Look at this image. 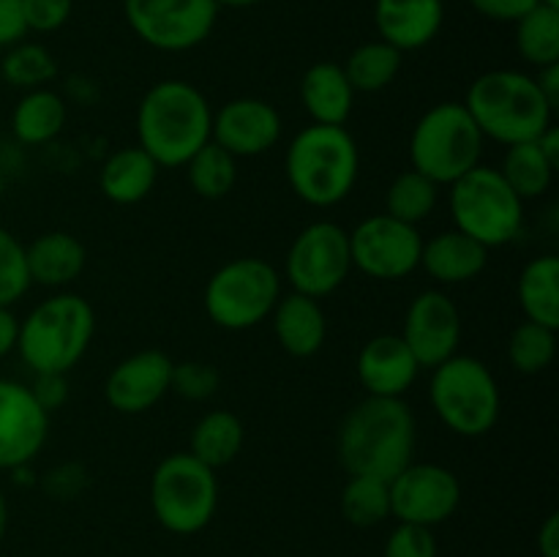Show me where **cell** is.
Masks as SVG:
<instances>
[{"mask_svg":"<svg viewBox=\"0 0 559 557\" xmlns=\"http://www.w3.org/2000/svg\"><path fill=\"white\" fill-rule=\"evenodd\" d=\"M418 424L404 399L366 396L344 413L336 431V457L347 475L391 481L415 462Z\"/></svg>","mask_w":559,"mask_h":557,"instance_id":"cell-1","label":"cell"},{"mask_svg":"<svg viewBox=\"0 0 559 557\" xmlns=\"http://www.w3.org/2000/svg\"><path fill=\"white\" fill-rule=\"evenodd\" d=\"M136 145L158 167L178 169L211 142L213 109L205 93L186 80H162L136 107Z\"/></svg>","mask_w":559,"mask_h":557,"instance_id":"cell-2","label":"cell"},{"mask_svg":"<svg viewBox=\"0 0 559 557\" xmlns=\"http://www.w3.org/2000/svg\"><path fill=\"white\" fill-rule=\"evenodd\" d=\"M284 175L300 202L336 208L358 183L360 147L347 126L309 123L289 140Z\"/></svg>","mask_w":559,"mask_h":557,"instance_id":"cell-3","label":"cell"},{"mask_svg":"<svg viewBox=\"0 0 559 557\" xmlns=\"http://www.w3.org/2000/svg\"><path fill=\"white\" fill-rule=\"evenodd\" d=\"M462 104L478 123L480 134L506 147L538 140L555 123V109L540 93L535 74L527 71H484L469 82Z\"/></svg>","mask_w":559,"mask_h":557,"instance_id":"cell-4","label":"cell"},{"mask_svg":"<svg viewBox=\"0 0 559 557\" xmlns=\"http://www.w3.org/2000/svg\"><path fill=\"white\" fill-rule=\"evenodd\" d=\"M96 336V311L76 293L44 298L20 320L16 353L33 375H69Z\"/></svg>","mask_w":559,"mask_h":557,"instance_id":"cell-5","label":"cell"},{"mask_svg":"<svg viewBox=\"0 0 559 557\" xmlns=\"http://www.w3.org/2000/svg\"><path fill=\"white\" fill-rule=\"evenodd\" d=\"M429 402L440 424L459 437L489 435L502 413L495 371L480 358L459 353L431 369Z\"/></svg>","mask_w":559,"mask_h":557,"instance_id":"cell-6","label":"cell"},{"mask_svg":"<svg viewBox=\"0 0 559 557\" xmlns=\"http://www.w3.org/2000/svg\"><path fill=\"white\" fill-rule=\"evenodd\" d=\"M486 137L462 102L426 109L409 134V167L437 186H451L484 158Z\"/></svg>","mask_w":559,"mask_h":557,"instance_id":"cell-7","label":"cell"},{"mask_svg":"<svg viewBox=\"0 0 559 557\" xmlns=\"http://www.w3.org/2000/svg\"><path fill=\"white\" fill-rule=\"evenodd\" d=\"M448 189V208L459 233L469 235L489 251L513 244L522 235L524 200L506 183L497 167L478 164Z\"/></svg>","mask_w":559,"mask_h":557,"instance_id":"cell-8","label":"cell"},{"mask_svg":"<svg viewBox=\"0 0 559 557\" xmlns=\"http://www.w3.org/2000/svg\"><path fill=\"white\" fill-rule=\"evenodd\" d=\"M151 508L156 522L173 535H197L218 511V475L189 451H175L151 475Z\"/></svg>","mask_w":559,"mask_h":557,"instance_id":"cell-9","label":"cell"},{"mask_svg":"<svg viewBox=\"0 0 559 557\" xmlns=\"http://www.w3.org/2000/svg\"><path fill=\"white\" fill-rule=\"evenodd\" d=\"M282 298V273L265 257H235L211 273L205 315L222 331H249L265 322Z\"/></svg>","mask_w":559,"mask_h":557,"instance_id":"cell-10","label":"cell"},{"mask_svg":"<svg viewBox=\"0 0 559 557\" xmlns=\"http://www.w3.org/2000/svg\"><path fill=\"white\" fill-rule=\"evenodd\" d=\"M353 271L349 254V229L331 218H320L300 229L284 257V273L293 293L309 298H328L347 282Z\"/></svg>","mask_w":559,"mask_h":557,"instance_id":"cell-11","label":"cell"},{"mask_svg":"<svg viewBox=\"0 0 559 557\" xmlns=\"http://www.w3.org/2000/svg\"><path fill=\"white\" fill-rule=\"evenodd\" d=\"M216 0H123L131 33L158 52H189L211 38Z\"/></svg>","mask_w":559,"mask_h":557,"instance_id":"cell-12","label":"cell"},{"mask_svg":"<svg viewBox=\"0 0 559 557\" xmlns=\"http://www.w3.org/2000/svg\"><path fill=\"white\" fill-rule=\"evenodd\" d=\"M424 235L388 213H374L349 229L353 268L377 282H402L420 268Z\"/></svg>","mask_w":559,"mask_h":557,"instance_id":"cell-13","label":"cell"},{"mask_svg":"<svg viewBox=\"0 0 559 557\" xmlns=\"http://www.w3.org/2000/svg\"><path fill=\"white\" fill-rule=\"evenodd\" d=\"M388 489L391 517L420 528L435 530L462 506V481L451 467L437 462H409L388 481Z\"/></svg>","mask_w":559,"mask_h":557,"instance_id":"cell-14","label":"cell"},{"mask_svg":"<svg viewBox=\"0 0 559 557\" xmlns=\"http://www.w3.org/2000/svg\"><path fill=\"white\" fill-rule=\"evenodd\" d=\"M399 336L413 349L420 369H435L453 358L462 344V311L445 289H424L409 300Z\"/></svg>","mask_w":559,"mask_h":557,"instance_id":"cell-15","label":"cell"},{"mask_svg":"<svg viewBox=\"0 0 559 557\" xmlns=\"http://www.w3.org/2000/svg\"><path fill=\"white\" fill-rule=\"evenodd\" d=\"M49 437V413L31 386L0 377V470H22L41 453Z\"/></svg>","mask_w":559,"mask_h":557,"instance_id":"cell-16","label":"cell"},{"mask_svg":"<svg viewBox=\"0 0 559 557\" xmlns=\"http://www.w3.org/2000/svg\"><path fill=\"white\" fill-rule=\"evenodd\" d=\"M282 112L271 102L257 96H240L222 104L213 112L211 140L235 158H254L273 151L282 140Z\"/></svg>","mask_w":559,"mask_h":557,"instance_id":"cell-17","label":"cell"},{"mask_svg":"<svg viewBox=\"0 0 559 557\" xmlns=\"http://www.w3.org/2000/svg\"><path fill=\"white\" fill-rule=\"evenodd\" d=\"M175 360L162 349H140L112 366L104 380V399L120 415H142L156 407L173 386Z\"/></svg>","mask_w":559,"mask_h":557,"instance_id":"cell-18","label":"cell"},{"mask_svg":"<svg viewBox=\"0 0 559 557\" xmlns=\"http://www.w3.org/2000/svg\"><path fill=\"white\" fill-rule=\"evenodd\" d=\"M366 396L404 399L420 375V364L399 333H380L360 347L355 360Z\"/></svg>","mask_w":559,"mask_h":557,"instance_id":"cell-19","label":"cell"},{"mask_svg":"<svg viewBox=\"0 0 559 557\" xmlns=\"http://www.w3.org/2000/svg\"><path fill=\"white\" fill-rule=\"evenodd\" d=\"M442 0H374L377 36L399 52H418L429 47L442 31Z\"/></svg>","mask_w":559,"mask_h":557,"instance_id":"cell-20","label":"cell"},{"mask_svg":"<svg viewBox=\"0 0 559 557\" xmlns=\"http://www.w3.org/2000/svg\"><path fill=\"white\" fill-rule=\"evenodd\" d=\"M489 265V249L469 235L453 229L435 233L429 240L424 238L420 251V268L429 273L442 287H456L478 278Z\"/></svg>","mask_w":559,"mask_h":557,"instance_id":"cell-21","label":"cell"},{"mask_svg":"<svg viewBox=\"0 0 559 557\" xmlns=\"http://www.w3.org/2000/svg\"><path fill=\"white\" fill-rule=\"evenodd\" d=\"M267 320H271L278 347L293 358H311L320 353L328 339L325 309L320 300L309 295H282Z\"/></svg>","mask_w":559,"mask_h":557,"instance_id":"cell-22","label":"cell"},{"mask_svg":"<svg viewBox=\"0 0 559 557\" xmlns=\"http://www.w3.org/2000/svg\"><path fill=\"white\" fill-rule=\"evenodd\" d=\"M25 265L31 284L63 289L85 271L87 249L76 235L66 229H49L25 244Z\"/></svg>","mask_w":559,"mask_h":557,"instance_id":"cell-23","label":"cell"},{"mask_svg":"<svg viewBox=\"0 0 559 557\" xmlns=\"http://www.w3.org/2000/svg\"><path fill=\"white\" fill-rule=\"evenodd\" d=\"M358 93L349 85L342 63L336 60H317L300 80V102L311 123L344 126L353 115Z\"/></svg>","mask_w":559,"mask_h":557,"instance_id":"cell-24","label":"cell"},{"mask_svg":"<svg viewBox=\"0 0 559 557\" xmlns=\"http://www.w3.org/2000/svg\"><path fill=\"white\" fill-rule=\"evenodd\" d=\"M158 164L140 145H126L109 153L98 169V189L115 205H136L156 189Z\"/></svg>","mask_w":559,"mask_h":557,"instance_id":"cell-25","label":"cell"},{"mask_svg":"<svg viewBox=\"0 0 559 557\" xmlns=\"http://www.w3.org/2000/svg\"><path fill=\"white\" fill-rule=\"evenodd\" d=\"M66 120H69V107L55 87L25 91L11 109L14 140L31 147L52 142L66 129Z\"/></svg>","mask_w":559,"mask_h":557,"instance_id":"cell-26","label":"cell"},{"mask_svg":"<svg viewBox=\"0 0 559 557\" xmlns=\"http://www.w3.org/2000/svg\"><path fill=\"white\" fill-rule=\"evenodd\" d=\"M243 440L246 429L238 415L229 410H207L191 429L189 453L211 470H222L238 459Z\"/></svg>","mask_w":559,"mask_h":557,"instance_id":"cell-27","label":"cell"},{"mask_svg":"<svg viewBox=\"0 0 559 557\" xmlns=\"http://www.w3.org/2000/svg\"><path fill=\"white\" fill-rule=\"evenodd\" d=\"M516 298L524 320L546 328H559V260L540 254L522 268L516 282Z\"/></svg>","mask_w":559,"mask_h":557,"instance_id":"cell-28","label":"cell"},{"mask_svg":"<svg viewBox=\"0 0 559 557\" xmlns=\"http://www.w3.org/2000/svg\"><path fill=\"white\" fill-rule=\"evenodd\" d=\"M402 63L404 52H399L382 38H374V42H364L360 47H355L342 69L355 93H380L393 85Z\"/></svg>","mask_w":559,"mask_h":557,"instance_id":"cell-29","label":"cell"},{"mask_svg":"<svg viewBox=\"0 0 559 557\" xmlns=\"http://www.w3.org/2000/svg\"><path fill=\"white\" fill-rule=\"evenodd\" d=\"M500 175L506 178V183L527 200H538L555 183L557 167L544 156V151L538 147V142H516V145L506 147V156H502Z\"/></svg>","mask_w":559,"mask_h":557,"instance_id":"cell-30","label":"cell"},{"mask_svg":"<svg viewBox=\"0 0 559 557\" xmlns=\"http://www.w3.org/2000/svg\"><path fill=\"white\" fill-rule=\"evenodd\" d=\"M183 167L191 191L202 200H224L238 183V158L229 156L213 140L202 145Z\"/></svg>","mask_w":559,"mask_h":557,"instance_id":"cell-31","label":"cell"},{"mask_svg":"<svg viewBox=\"0 0 559 557\" xmlns=\"http://www.w3.org/2000/svg\"><path fill=\"white\" fill-rule=\"evenodd\" d=\"M516 49L533 69L559 63V9L538 3L516 22Z\"/></svg>","mask_w":559,"mask_h":557,"instance_id":"cell-32","label":"cell"},{"mask_svg":"<svg viewBox=\"0 0 559 557\" xmlns=\"http://www.w3.org/2000/svg\"><path fill=\"white\" fill-rule=\"evenodd\" d=\"M437 202H440V186L413 167L399 173L385 191L388 216L413 224V227H418L435 213Z\"/></svg>","mask_w":559,"mask_h":557,"instance_id":"cell-33","label":"cell"},{"mask_svg":"<svg viewBox=\"0 0 559 557\" xmlns=\"http://www.w3.org/2000/svg\"><path fill=\"white\" fill-rule=\"evenodd\" d=\"M344 519L353 528L369 530L391 519V489L388 481L371 478V475H349L338 497Z\"/></svg>","mask_w":559,"mask_h":557,"instance_id":"cell-34","label":"cell"},{"mask_svg":"<svg viewBox=\"0 0 559 557\" xmlns=\"http://www.w3.org/2000/svg\"><path fill=\"white\" fill-rule=\"evenodd\" d=\"M508 364L519 375H544L557 358V331L538 322H519L508 336Z\"/></svg>","mask_w":559,"mask_h":557,"instance_id":"cell-35","label":"cell"},{"mask_svg":"<svg viewBox=\"0 0 559 557\" xmlns=\"http://www.w3.org/2000/svg\"><path fill=\"white\" fill-rule=\"evenodd\" d=\"M0 76L20 91L49 87V82H55L58 76V60L44 44L20 42L5 49L3 60H0Z\"/></svg>","mask_w":559,"mask_h":557,"instance_id":"cell-36","label":"cell"},{"mask_svg":"<svg viewBox=\"0 0 559 557\" xmlns=\"http://www.w3.org/2000/svg\"><path fill=\"white\" fill-rule=\"evenodd\" d=\"M25 265V244L0 224V306H14L31 289Z\"/></svg>","mask_w":559,"mask_h":557,"instance_id":"cell-37","label":"cell"},{"mask_svg":"<svg viewBox=\"0 0 559 557\" xmlns=\"http://www.w3.org/2000/svg\"><path fill=\"white\" fill-rule=\"evenodd\" d=\"M222 386V375L213 364L205 360H183L173 366V386L169 393H178L186 402H205Z\"/></svg>","mask_w":559,"mask_h":557,"instance_id":"cell-38","label":"cell"},{"mask_svg":"<svg viewBox=\"0 0 559 557\" xmlns=\"http://www.w3.org/2000/svg\"><path fill=\"white\" fill-rule=\"evenodd\" d=\"M382 557H437L435 530L396 522V528L388 533Z\"/></svg>","mask_w":559,"mask_h":557,"instance_id":"cell-39","label":"cell"},{"mask_svg":"<svg viewBox=\"0 0 559 557\" xmlns=\"http://www.w3.org/2000/svg\"><path fill=\"white\" fill-rule=\"evenodd\" d=\"M74 0H22L27 33H55L71 20Z\"/></svg>","mask_w":559,"mask_h":557,"instance_id":"cell-40","label":"cell"},{"mask_svg":"<svg viewBox=\"0 0 559 557\" xmlns=\"http://www.w3.org/2000/svg\"><path fill=\"white\" fill-rule=\"evenodd\" d=\"M540 0H469L475 11H478L484 20L491 22H511L516 25L527 11H533Z\"/></svg>","mask_w":559,"mask_h":557,"instance_id":"cell-41","label":"cell"},{"mask_svg":"<svg viewBox=\"0 0 559 557\" xmlns=\"http://www.w3.org/2000/svg\"><path fill=\"white\" fill-rule=\"evenodd\" d=\"M27 25L22 14V0H0V49L25 42Z\"/></svg>","mask_w":559,"mask_h":557,"instance_id":"cell-42","label":"cell"},{"mask_svg":"<svg viewBox=\"0 0 559 557\" xmlns=\"http://www.w3.org/2000/svg\"><path fill=\"white\" fill-rule=\"evenodd\" d=\"M31 391L38 399V404L52 415L69 399V382H66V375H36V382L31 386Z\"/></svg>","mask_w":559,"mask_h":557,"instance_id":"cell-43","label":"cell"},{"mask_svg":"<svg viewBox=\"0 0 559 557\" xmlns=\"http://www.w3.org/2000/svg\"><path fill=\"white\" fill-rule=\"evenodd\" d=\"M16 333H20V320L11 306H0V360L16 349Z\"/></svg>","mask_w":559,"mask_h":557,"instance_id":"cell-44","label":"cell"},{"mask_svg":"<svg viewBox=\"0 0 559 557\" xmlns=\"http://www.w3.org/2000/svg\"><path fill=\"white\" fill-rule=\"evenodd\" d=\"M538 552L540 557H559V513H549L538 528Z\"/></svg>","mask_w":559,"mask_h":557,"instance_id":"cell-45","label":"cell"},{"mask_svg":"<svg viewBox=\"0 0 559 557\" xmlns=\"http://www.w3.org/2000/svg\"><path fill=\"white\" fill-rule=\"evenodd\" d=\"M535 82H538L540 93H544V98L549 102V107L557 112V107H559V63L538 69Z\"/></svg>","mask_w":559,"mask_h":557,"instance_id":"cell-46","label":"cell"},{"mask_svg":"<svg viewBox=\"0 0 559 557\" xmlns=\"http://www.w3.org/2000/svg\"><path fill=\"white\" fill-rule=\"evenodd\" d=\"M535 142H538V147L544 151V156L549 158L555 167H559V131H557V126L551 123L549 129H546L544 134H540Z\"/></svg>","mask_w":559,"mask_h":557,"instance_id":"cell-47","label":"cell"},{"mask_svg":"<svg viewBox=\"0 0 559 557\" xmlns=\"http://www.w3.org/2000/svg\"><path fill=\"white\" fill-rule=\"evenodd\" d=\"M5 530H9V500H5L3 489H0V541L5 538Z\"/></svg>","mask_w":559,"mask_h":557,"instance_id":"cell-48","label":"cell"},{"mask_svg":"<svg viewBox=\"0 0 559 557\" xmlns=\"http://www.w3.org/2000/svg\"><path fill=\"white\" fill-rule=\"evenodd\" d=\"M257 3H262V0H216L218 9H251Z\"/></svg>","mask_w":559,"mask_h":557,"instance_id":"cell-49","label":"cell"},{"mask_svg":"<svg viewBox=\"0 0 559 557\" xmlns=\"http://www.w3.org/2000/svg\"><path fill=\"white\" fill-rule=\"evenodd\" d=\"M3 191H5V175L3 169H0V197H3Z\"/></svg>","mask_w":559,"mask_h":557,"instance_id":"cell-50","label":"cell"},{"mask_svg":"<svg viewBox=\"0 0 559 557\" xmlns=\"http://www.w3.org/2000/svg\"><path fill=\"white\" fill-rule=\"evenodd\" d=\"M540 3H546V5H555V9H559V0H540Z\"/></svg>","mask_w":559,"mask_h":557,"instance_id":"cell-51","label":"cell"}]
</instances>
